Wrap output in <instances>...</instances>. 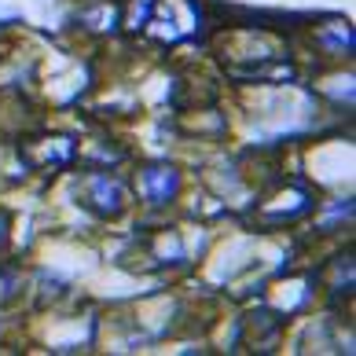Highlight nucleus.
<instances>
[{
	"label": "nucleus",
	"mask_w": 356,
	"mask_h": 356,
	"mask_svg": "<svg viewBox=\"0 0 356 356\" xmlns=\"http://www.w3.org/2000/svg\"><path fill=\"white\" fill-rule=\"evenodd\" d=\"M217 33L213 8L209 0H158L147 30L136 44H151L158 56H177V51H206Z\"/></svg>",
	"instance_id": "1"
},
{
	"label": "nucleus",
	"mask_w": 356,
	"mask_h": 356,
	"mask_svg": "<svg viewBox=\"0 0 356 356\" xmlns=\"http://www.w3.org/2000/svg\"><path fill=\"white\" fill-rule=\"evenodd\" d=\"M67 199L81 213V224H96V228H111L122 224L133 213V188L122 169H74V177L67 184Z\"/></svg>",
	"instance_id": "2"
},
{
	"label": "nucleus",
	"mask_w": 356,
	"mask_h": 356,
	"mask_svg": "<svg viewBox=\"0 0 356 356\" xmlns=\"http://www.w3.org/2000/svg\"><path fill=\"white\" fill-rule=\"evenodd\" d=\"M129 188H133V202L143 209V213L169 217L173 209L184 206V199H188V169L169 154L133 158Z\"/></svg>",
	"instance_id": "3"
},
{
	"label": "nucleus",
	"mask_w": 356,
	"mask_h": 356,
	"mask_svg": "<svg viewBox=\"0 0 356 356\" xmlns=\"http://www.w3.org/2000/svg\"><path fill=\"white\" fill-rule=\"evenodd\" d=\"M298 37H305V51L312 56V67H341L353 63L356 51V33H353V19L338 15V11H316V19L301 30Z\"/></svg>",
	"instance_id": "4"
},
{
	"label": "nucleus",
	"mask_w": 356,
	"mask_h": 356,
	"mask_svg": "<svg viewBox=\"0 0 356 356\" xmlns=\"http://www.w3.org/2000/svg\"><path fill=\"white\" fill-rule=\"evenodd\" d=\"M19 147L26 154V162H30L33 177L41 180H59L74 173L77 165V147H81V136L74 133H51V129H33V133L26 136H15Z\"/></svg>",
	"instance_id": "5"
},
{
	"label": "nucleus",
	"mask_w": 356,
	"mask_h": 356,
	"mask_svg": "<svg viewBox=\"0 0 356 356\" xmlns=\"http://www.w3.org/2000/svg\"><path fill=\"white\" fill-rule=\"evenodd\" d=\"M122 4L125 0H77L67 26L96 44H114L122 37Z\"/></svg>",
	"instance_id": "6"
},
{
	"label": "nucleus",
	"mask_w": 356,
	"mask_h": 356,
	"mask_svg": "<svg viewBox=\"0 0 356 356\" xmlns=\"http://www.w3.org/2000/svg\"><path fill=\"white\" fill-rule=\"evenodd\" d=\"M316 275H320V298H327V305L334 312H341V305L353 301V286H356V265H353V243L346 246L338 239L334 254L323 257L316 265Z\"/></svg>",
	"instance_id": "7"
},
{
	"label": "nucleus",
	"mask_w": 356,
	"mask_h": 356,
	"mask_svg": "<svg viewBox=\"0 0 356 356\" xmlns=\"http://www.w3.org/2000/svg\"><path fill=\"white\" fill-rule=\"evenodd\" d=\"M44 81V59L33 48L0 56V96H33Z\"/></svg>",
	"instance_id": "8"
},
{
	"label": "nucleus",
	"mask_w": 356,
	"mask_h": 356,
	"mask_svg": "<svg viewBox=\"0 0 356 356\" xmlns=\"http://www.w3.org/2000/svg\"><path fill=\"white\" fill-rule=\"evenodd\" d=\"M353 213H356V202H353V191H338L334 199H320V206H316V213L309 217V235L305 239L320 243V239H346V235L353 232Z\"/></svg>",
	"instance_id": "9"
},
{
	"label": "nucleus",
	"mask_w": 356,
	"mask_h": 356,
	"mask_svg": "<svg viewBox=\"0 0 356 356\" xmlns=\"http://www.w3.org/2000/svg\"><path fill=\"white\" fill-rule=\"evenodd\" d=\"M133 158L136 151L125 140H118L111 129H103L92 140H81V147H77V165L81 169H125V165H133Z\"/></svg>",
	"instance_id": "10"
},
{
	"label": "nucleus",
	"mask_w": 356,
	"mask_h": 356,
	"mask_svg": "<svg viewBox=\"0 0 356 356\" xmlns=\"http://www.w3.org/2000/svg\"><path fill=\"white\" fill-rule=\"evenodd\" d=\"M30 298V265L19 257H0V316H11Z\"/></svg>",
	"instance_id": "11"
},
{
	"label": "nucleus",
	"mask_w": 356,
	"mask_h": 356,
	"mask_svg": "<svg viewBox=\"0 0 356 356\" xmlns=\"http://www.w3.org/2000/svg\"><path fill=\"white\" fill-rule=\"evenodd\" d=\"M15 250V209L0 206V257H11Z\"/></svg>",
	"instance_id": "12"
}]
</instances>
